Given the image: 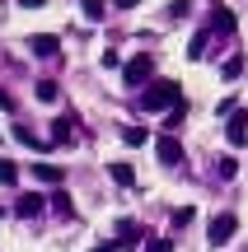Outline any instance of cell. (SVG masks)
Returning <instances> with one entry per match:
<instances>
[{"label": "cell", "mask_w": 248, "mask_h": 252, "mask_svg": "<svg viewBox=\"0 0 248 252\" xmlns=\"http://www.w3.org/2000/svg\"><path fill=\"white\" fill-rule=\"evenodd\" d=\"M141 108L145 112H164V108H178V103H183V84H174V80H155L150 84L145 94H141Z\"/></svg>", "instance_id": "6da1fadb"}, {"label": "cell", "mask_w": 248, "mask_h": 252, "mask_svg": "<svg viewBox=\"0 0 248 252\" xmlns=\"http://www.w3.org/2000/svg\"><path fill=\"white\" fill-rule=\"evenodd\" d=\"M234 229H239V215L234 210H225V215H215L211 220V229H206V238H211V248H225L234 238Z\"/></svg>", "instance_id": "7a4b0ae2"}, {"label": "cell", "mask_w": 248, "mask_h": 252, "mask_svg": "<svg viewBox=\"0 0 248 252\" xmlns=\"http://www.w3.org/2000/svg\"><path fill=\"white\" fill-rule=\"evenodd\" d=\"M122 75H127V84H131V89H136V84H145L150 75H155V56H150V52H141V56H131V61L122 65Z\"/></svg>", "instance_id": "3957f363"}, {"label": "cell", "mask_w": 248, "mask_h": 252, "mask_svg": "<svg viewBox=\"0 0 248 252\" xmlns=\"http://www.w3.org/2000/svg\"><path fill=\"white\" fill-rule=\"evenodd\" d=\"M155 150H159V163H164V168H178V163H183V145H178L174 135H159Z\"/></svg>", "instance_id": "277c9868"}, {"label": "cell", "mask_w": 248, "mask_h": 252, "mask_svg": "<svg viewBox=\"0 0 248 252\" xmlns=\"http://www.w3.org/2000/svg\"><path fill=\"white\" fill-rule=\"evenodd\" d=\"M47 201H52V196H42V191H24V196L14 201V215H24V220H33L37 210L47 206Z\"/></svg>", "instance_id": "5b68a950"}, {"label": "cell", "mask_w": 248, "mask_h": 252, "mask_svg": "<svg viewBox=\"0 0 248 252\" xmlns=\"http://www.w3.org/2000/svg\"><path fill=\"white\" fill-rule=\"evenodd\" d=\"M28 52H37V56H61V37L37 33V37H28Z\"/></svg>", "instance_id": "8992f818"}, {"label": "cell", "mask_w": 248, "mask_h": 252, "mask_svg": "<svg viewBox=\"0 0 248 252\" xmlns=\"http://www.w3.org/2000/svg\"><path fill=\"white\" fill-rule=\"evenodd\" d=\"M225 135H230L234 150H239V145H248V112H230V131H225Z\"/></svg>", "instance_id": "52a82bcc"}, {"label": "cell", "mask_w": 248, "mask_h": 252, "mask_svg": "<svg viewBox=\"0 0 248 252\" xmlns=\"http://www.w3.org/2000/svg\"><path fill=\"white\" fill-rule=\"evenodd\" d=\"M211 28L215 33H234V14L225 5H211Z\"/></svg>", "instance_id": "ba28073f"}, {"label": "cell", "mask_w": 248, "mask_h": 252, "mask_svg": "<svg viewBox=\"0 0 248 252\" xmlns=\"http://www.w3.org/2000/svg\"><path fill=\"white\" fill-rule=\"evenodd\" d=\"M108 173H112L117 187H131V182H136V168H131V163H108Z\"/></svg>", "instance_id": "9c48e42d"}, {"label": "cell", "mask_w": 248, "mask_h": 252, "mask_svg": "<svg viewBox=\"0 0 248 252\" xmlns=\"http://www.w3.org/2000/svg\"><path fill=\"white\" fill-rule=\"evenodd\" d=\"M117 243H122V248L141 243V224H131V220H122V224H117Z\"/></svg>", "instance_id": "30bf717a"}, {"label": "cell", "mask_w": 248, "mask_h": 252, "mask_svg": "<svg viewBox=\"0 0 248 252\" xmlns=\"http://www.w3.org/2000/svg\"><path fill=\"white\" fill-rule=\"evenodd\" d=\"M14 140H19V145H28V150H47V140H42V135H33L28 126H14Z\"/></svg>", "instance_id": "8fae6325"}, {"label": "cell", "mask_w": 248, "mask_h": 252, "mask_svg": "<svg viewBox=\"0 0 248 252\" xmlns=\"http://www.w3.org/2000/svg\"><path fill=\"white\" fill-rule=\"evenodd\" d=\"M52 140H56V145H71V140H75V131H71V122H66V117L52 122Z\"/></svg>", "instance_id": "7c38bea8"}, {"label": "cell", "mask_w": 248, "mask_h": 252, "mask_svg": "<svg viewBox=\"0 0 248 252\" xmlns=\"http://www.w3.org/2000/svg\"><path fill=\"white\" fill-rule=\"evenodd\" d=\"M145 140H150L145 126H122V145H145Z\"/></svg>", "instance_id": "4fadbf2b"}, {"label": "cell", "mask_w": 248, "mask_h": 252, "mask_svg": "<svg viewBox=\"0 0 248 252\" xmlns=\"http://www.w3.org/2000/svg\"><path fill=\"white\" fill-rule=\"evenodd\" d=\"M33 178L37 182H61V168L56 163H33Z\"/></svg>", "instance_id": "5bb4252c"}, {"label": "cell", "mask_w": 248, "mask_h": 252, "mask_svg": "<svg viewBox=\"0 0 248 252\" xmlns=\"http://www.w3.org/2000/svg\"><path fill=\"white\" fill-rule=\"evenodd\" d=\"M37 98H42V103H56V94H61V84H56V80H37Z\"/></svg>", "instance_id": "9a60e30c"}, {"label": "cell", "mask_w": 248, "mask_h": 252, "mask_svg": "<svg viewBox=\"0 0 248 252\" xmlns=\"http://www.w3.org/2000/svg\"><path fill=\"white\" fill-rule=\"evenodd\" d=\"M52 210H56V215H66V220L75 215V206H71V196H66V191H56V196H52Z\"/></svg>", "instance_id": "2e32d148"}, {"label": "cell", "mask_w": 248, "mask_h": 252, "mask_svg": "<svg viewBox=\"0 0 248 252\" xmlns=\"http://www.w3.org/2000/svg\"><path fill=\"white\" fill-rule=\"evenodd\" d=\"M0 182H5V187H14V182H19V163L0 159Z\"/></svg>", "instance_id": "e0dca14e"}, {"label": "cell", "mask_w": 248, "mask_h": 252, "mask_svg": "<svg viewBox=\"0 0 248 252\" xmlns=\"http://www.w3.org/2000/svg\"><path fill=\"white\" fill-rule=\"evenodd\" d=\"M103 14H108L103 0H84V19H103Z\"/></svg>", "instance_id": "ac0fdd59"}, {"label": "cell", "mask_w": 248, "mask_h": 252, "mask_svg": "<svg viewBox=\"0 0 248 252\" xmlns=\"http://www.w3.org/2000/svg\"><path fill=\"white\" fill-rule=\"evenodd\" d=\"M192 9V0H169V19H183Z\"/></svg>", "instance_id": "d6986e66"}, {"label": "cell", "mask_w": 248, "mask_h": 252, "mask_svg": "<svg viewBox=\"0 0 248 252\" xmlns=\"http://www.w3.org/2000/svg\"><path fill=\"white\" fill-rule=\"evenodd\" d=\"M234 168H239V163H234V154H225V159L215 163V173H220V178H234Z\"/></svg>", "instance_id": "ffe728a7"}, {"label": "cell", "mask_w": 248, "mask_h": 252, "mask_svg": "<svg viewBox=\"0 0 248 252\" xmlns=\"http://www.w3.org/2000/svg\"><path fill=\"white\" fill-rule=\"evenodd\" d=\"M187 56H192V61H202V56H206V33L192 37V52H187Z\"/></svg>", "instance_id": "44dd1931"}, {"label": "cell", "mask_w": 248, "mask_h": 252, "mask_svg": "<svg viewBox=\"0 0 248 252\" xmlns=\"http://www.w3.org/2000/svg\"><path fill=\"white\" fill-rule=\"evenodd\" d=\"M239 70H244V56H230V61H225V80H234Z\"/></svg>", "instance_id": "7402d4cb"}, {"label": "cell", "mask_w": 248, "mask_h": 252, "mask_svg": "<svg viewBox=\"0 0 248 252\" xmlns=\"http://www.w3.org/2000/svg\"><path fill=\"white\" fill-rule=\"evenodd\" d=\"M150 252H174V243H169V238H155V243H150Z\"/></svg>", "instance_id": "603a6c76"}, {"label": "cell", "mask_w": 248, "mask_h": 252, "mask_svg": "<svg viewBox=\"0 0 248 252\" xmlns=\"http://www.w3.org/2000/svg\"><path fill=\"white\" fill-rule=\"evenodd\" d=\"M47 0H19V9H42Z\"/></svg>", "instance_id": "cb8c5ba5"}, {"label": "cell", "mask_w": 248, "mask_h": 252, "mask_svg": "<svg viewBox=\"0 0 248 252\" xmlns=\"http://www.w3.org/2000/svg\"><path fill=\"white\" fill-rule=\"evenodd\" d=\"M112 5H117V9H136L141 0H112Z\"/></svg>", "instance_id": "d4e9b609"}, {"label": "cell", "mask_w": 248, "mask_h": 252, "mask_svg": "<svg viewBox=\"0 0 248 252\" xmlns=\"http://www.w3.org/2000/svg\"><path fill=\"white\" fill-rule=\"evenodd\" d=\"M5 103H9V98H5V94H0V108H5Z\"/></svg>", "instance_id": "484cf974"}]
</instances>
